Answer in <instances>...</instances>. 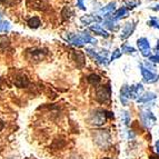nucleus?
I'll return each mask as SVG.
<instances>
[{
    "instance_id": "nucleus-1",
    "label": "nucleus",
    "mask_w": 159,
    "mask_h": 159,
    "mask_svg": "<svg viewBox=\"0 0 159 159\" xmlns=\"http://www.w3.org/2000/svg\"><path fill=\"white\" fill-rule=\"evenodd\" d=\"M68 41L71 43L72 45L78 46V47H81V46L87 45V43H93V45L97 43V40L91 37L89 34H86V32L77 34H69Z\"/></svg>"
},
{
    "instance_id": "nucleus-2",
    "label": "nucleus",
    "mask_w": 159,
    "mask_h": 159,
    "mask_svg": "<svg viewBox=\"0 0 159 159\" xmlns=\"http://www.w3.org/2000/svg\"><path fill=\"white\" fill-rule=\"evenodd\" d=\"M114 115L111 112L103 110V109H96L89 116V122L91 125L95 126H101L107 121L109 117H112Z\"/></svg>"
},
{
    "instance_id": "nucleus-3",
    "label": "nucleus",
    "mask_w": 159,
    "mask_h": 159,
    "mask_svg": "<svg viewBox=\"0 0 159 159\" xmlns=\"http://www.w3.org/2000/svg\"><path fill=\"white\" fill-rule=\"evenodd\" d=\"M93 140L100 148H107L111 143V136L106 130H97L93 133Z\"/></svg>"
},
{
    "instance_id": "nucleus-4",
    "label": "nucleus",
    "mask_w": 159,
    "mask_h": 159,
    "mask_svg": "<svg viewBox=\"0 0 159 159\" xmlns=\"http://www.w3.org/2000/svg\"><path fill=\"white\" fill-rule=\"evenodd\" d=\"M110 96H111V88L109 85H103L97 89L96 93V99L100 103H106L107 101L110 100Z\"/></svg>"
},
{
    "instance_id": "nucleus-5",
    "label": "nucleus",
    "mask_w": 159,
    "mask_h": 159,
    "mask_svg": "<svg viewBox=\"0 0 159 159\" xmlns=\"http://www.w3.org/2000/svg\"><path fill=\"white\" fill-rule=\"evenodd\" d=\"M137 47L138 50L140 51V53L143 57H150L151 56V47L150 43L146 37H141L137 40Z\"/></svg>"
},
{
    "instance_id": "nucleus-6",
    "label": "nucleus",
    "mask_w": 159,
    "mask_h": 159,
    "mask_svg": "<svg viewBox=\"0 0 159 159\" xmlns=\"http://www.w3.org/2000/svg\"><path fill=\"white\" fill-rule=\"evenodd\" d=\"M139 67H140V72L141 76H143V82H146V84H154V82H156L159 79V75H157L156 72L147 69L143 65H140Z\"/></svg>"
},
{
    "instance_id": "nucleus-7",
    "label": "nucleus",
    "mask_w": 159,
    "mask_h": 159,
    "mask_svg": "<svg viewBox=\"0 0 159 159\" xmlns=\"http://www.w3.org/2000/svg\"><path fill=\"white\" fill-rule=\"evenodd\" d=\"M140 119L141 122L143 124V126L147 128H151L152 126L156 124V117L150 110L146 109V110H143V111L140 112Z\"/></svg>"
},
{
    "instance_id": "nucleus-8",
    "label": "nucleus",
    "mask_w": 159,
    "mask_h": 159,
    "mask_svg": "<svg viewBox=\"0 0 159 159\" xmlns=\"http://www.w3.org/2000/svg\"><path fill=\"white\" fill-rule=\"evenodd\" d=\"M86 51H87V53L89 55V56L91 57V58L95 59L98 64L100 65H103V66H106L107 64H108V61H107V55H108V52H96L93 49H91V48H87L86 49Z\"/></svg>"
},
{
    "instance_id": "nucleus-9",
    "label": "nucleus",
    "mask_w": 159,
    "mask_h": 159,
    "mask_svg": "<svg viewBox=\"0 0 159 159\" xmlns=\"http://www.w3.org/2000/svg\"><path fill=\"white\" fill-rule=\"evenodd\" d=\"M135 29H136V22L135 21L126 22L125 26H124V28H122V30H121V34H120V38H121L122 40L129 38L130 36L134 34Z\"/></svg>"
},
{
    "instance_id": "nucleus-10",
    "label": "nucleus",
    "mask_w": 159,
    "mask_h": 159,
    "mask_svg": "<svg viewBox=\"0 0 159 159\" xmlns=\"http://www.w3.org/2000/svg\"><path fill=\"white\" fill-rule=\"evenodd\" d=\"M89 29H90V31H93V34L101 36V37H103V38H108L109 36H110V34H109L103 27H101L100 25H98V24H95V25H93V26H90Z\"/></svg>"
},
{
    "instance_id": "nucleus-11",
    "label": "nucleus",
    "mask_w": 159,
    "mask_h": 159,
    "mask_svg": "<svg viewBox=\"0 0 159 159\" xmlns=\"http://www.w3.org/2000/svg\"><path fill=\"white\" fill-rule=\"evenodd\" d=\"M157 98V95L155 93H151V91H148V93H145L143 95H141L139 98L137 99L138 103H148L150 101L155 100Z\"/></svg>"
},
{
    "instance_id": "nucleus-12",
    "label": "nucleus",
    "mask_w": 159,
    "mask_h": 159,
    "mask_svg": "<svg viewBox=\"0 0 159 159\" xmlns=\"http://www.w3.org/2000/svg\"><path fill=\"white\" fill-rule=\"evenodd\" d=\"M115 10H116V3L110 2L109 5H107L106 7H102V8L99 10V13H100L101 16H103L105 18H106V17L112 15V13L115 12Z\"/></svg>"
},
{
    "instance_id": "nucleus-13",
    "label": "nucleus",
    "mask_w": 159,
    "mask_h": 159,
    "mask_svg": "<svg viewBox=\"0 0 159 159\" xmlns=\"http://www.w3.org/2000/svg\"><path fill=\"white\" fill-rule=\"evenodd\" d=\"M128 16V8L127 7H120V8L116 9L115 10V12L112 13V18L116 20V21H118V20H120V19L125 18V17Z\"/></svg>"
},
{
    "instance_id": "nucleus-14",
    "label": "nucleus",
    "mask_w": 159,
    "mask_h": 159,
    "mask_svg": "<svg viewBox=\"0 0 159 159\" xmlns=\"http://www.w3.org/2000/svg\"><path fill=\"white\" fill-rule=\"evenodd\" d=\"M80 20L84 25H90L93 22H99L101 18L98 16H93V15H85L84 17H81Z\"/></svg>"
},
{
    "instance_id": "nucleus-15",
    "label": "nucleus",
    "mask_w": 159,
    "mask_h": 159,
    "mask_svg": "<svg viewBox=\"0 0 159 159\" xmlns=\"http://www.w3.org/2000/svg\"><path fill=\"white\" fill-rule=\"evenodd\" d=\"M28 53H30V55H31L30 59H32V60H34V61H39V60H41V59L43 58V51L40 50V49H34V50H29V51H28Z\"/></svg>"
},
{
    "instance_id": "nucleus-16",
    "label": "nucleus",
    "mask_w": 159,
    "mask_h": 159,
    "mask_svg": "<svg viewBox=\"0 0 159 159\" xmlns=\"http://www.w3.org/2000/svg\"><path fill=\"white\" fill-rule=\"evenodd\" d=\"M100 81H101V78H100V76H98V75L91 74L88 76V82H89L90 85L97 86V85H99V82Z\"/></svg>"
},
{
    "instance_id": "nucleus-17",
    "label": "nucleus",
    "mask_w": 159,
    "mask_h": 159,
    "mask_svg": "<svg viewBox=\"0 0 159 159\" xmlns=\"http://www.w3.org/2000/svg\"><path fill=\"white\" fill-rule=\"evenodd\" d=\"M121 51L122 53H127V55H135L136 53V49L134 47H131V46L127 45V43H125V45L121 46Z\"/></svg>"
},
{
    "instance_id": "nucleus-18",
    "label": "nucleus",
    "mask_w": 159,
    "mask_h": 159,
    "mask_svg": "<svg viewBox=\"0 0 159 159\" xmlns=\"http://www.w3.org/2000/svg\"><path fill=\"white\" fill-rule=\"evenodd\" d=\"M9 28H10L9 22L2 20V16H1V13H0V31H8Z\"/></svg>"
},
{
    "instance_id": "nucleus-19",
    "label": "nucleus",
    "mask_w": 159,
    "mask_h": 159,
    "mask_svg": "<svg viewBox=\"0 0 159 159\" xmlns=\"http://www.w3.org/2000/svg\"><path fill=\"white\" fill-rule=\"evenodd\" d=\"M28 25H29V27H31V28H38V27L40 26V20L38 17H32V18H30L29 20H28Z\"/></svg>"
},
{
    "instance_id": "nucleus-20",
    "label": "nucleus",
    "mask_w": 159,
    "mask_h": 159,
    "mask_svg": "<svg viewBox=\"0 0 159 159\" xmlns=\"http://www.w3.org/2000/svg\"><path fill=\"white\" fill-rule=\"evenodd\" d=\"M148 25L150 27H152V28H156V29L159 30V19L156 18V17H151Z\"/></svg>"
},
{
    "instance_id": "nucleus-21",
    "label": "nucleus",
    "mask_w": 159,
    "mask_h": 159,
    "mask_svg": "<svg viewBox=\"0 0 159 159\" xmlns=\"http://www.w3.org/2000/svg\"><path fill=\"white\" fill-rule=\"evenodd\" d=\"M121 56H122V51L120 50V49H115V50L112 51L111 57H110V61H114V60H116V59H119Z\"/></svg>"
},
{
    "instance_id": "nucleus-22",
    "label": "nucleus",
    "mask_w": 159,
    "mask_h": 159,
    "mask_svg": "<svg viewBox=\"0 0 159 159\" xmlns=\"http://www.w3.org/2000/svg\"><path fill=\"white\" fill-rule=\"evenodd\" d=\"M121 116H122V119H124V122H125V125L128 126L130 124V114L128 111H122L121 112Z\"/></svg>"
},
{
    "instance_id": "nucleus-23",
    "label": "nucleus",
    "mask_w": 159,
    "mask_h": 159,
    "mask_svg": "<svg viewBox=\"0 0 159 159\" xmlns=\"http://www.w3.org/2000/svg\"><path fill=\"white\" fill-rule=\"evenodd\" d=\"M149 61L150 62H154V64H159V51H157L155 55H151L149 57Z\"/></svg>"
},
{
    "instance_id": "nucleus-24",
    "label": "nucleus",
    "mask_w": 159,
    "mask_h": 159,
    "mask_svg": "<svg viewBox=\"0 0 159 159\" xmlns=\"http://www.w3.org/2000/svg\"><path fill=\"white\" fill-rule=\"evenodd\" d=\"M143 66L146 67L147 69H149V70H151V71H154L155 72V66L154 65H151L150 64V61H145V65H143Z\"/></svg>"
},
{
    "instance_id": "nucleus-25",
    "label": "nucleus",
    "mask_w": 159,
    "mask_h": 159,
    "mask_svg": "<svg viewBox=\"0 0 159 159\" xmlns=\"http://www.w3.org/2000/svg\"><path fill=\"white\" fill-rule=\"evenodd\" d=\"M77 7L80 10H86L85 3H84V0H77Z\"/></svg>"
},
{
    "instance_id": "nucleus-26",
    "label": "nucleus",
    "mask_w": 159,
    "mask_h": 159,
    "mask_svg": "<svg viewBox=\"0 0 159 159\" xmlns=\"http://www.w3.org/2000/svg\"><path fill=\"white\" fill-rule=\"evenodd\" d=\"M155 148H156L157 154L159 155V140H157V141H156V143H155Z\"/></svg>"
},
{
    "instance_id": "nucleus-27",
    "label": "nucleus",
    "mask_w": 159,
    "mask_h": 159,
    "mask_svg": "<svg viewBox=\"0 0 159 159\" xmlns=\"http://www.w3.org/2000/svg\"><path fill=\"white\" fill-rule=\"evenodd\" d=\"M3 128H5V122H3L2 120L0 119V131H1V130H2Z\"/></svg>"
},
{
    "instance_id": "nucleus-28",
    "label": "nucleus",
    "mask_w": 159,
    "mask_h": 159,
    "mask_svg": "<svg viewBox=\"0 0 159 159\" xmlns=\"http://www.w3.org/2000/svg\"><path fill=\"white\" fill-rule=\"evenodd\" d=\"M151 9L154 11H159V5H156V6H154V7H151Z\"/></svg>"
},
{
    "instance_id": "nucleus-29",
    "label": "nucleus",
    "mask_w": 159,
    "mask_h": 159,
    "mask_svg": "<svg viewBox=\"0 0 159 159\" xmlns=\"http://www.w3.org/2000/svg\"><path fill=\"white\" fill-rule=\"evenodd\" d=\"M103 159H110V158H103Z\"/></svg>"
}]
</instances>
